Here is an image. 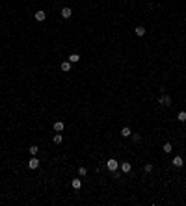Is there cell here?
Masks as SVG:
<instances>
[{
  "label": "cell",
  "instance_id": "6da1fadb",
  "mask_svg": "<svg viewBox=\"0 0 186 206\" xmlns=\"http://www.w3.org/2000/svg\"><path fill=\"white\" fill-rule=\"evenodd\" d=\"M106 169H108L110 173L117 171V169H119V162H117L116 158H108V162H106Z\"/></svg>",
  "mask_w": 186,
  "mask_h": 206
},
{
  "label": "cell",
  "instance_id": "7a4b0ae2",
  "mask_svg": "<svg viewBox=\"0 0 186 206\" xmlns=\"http://www.w3.org/2000/svg\"><path fill=\"white\" fill-rule=\"evenodd\" d=\"M39 164H41V162H39L35 156H32L30 160H28V169H32V171H34V169H37V167H39Z\"/></svg>",
  "mask_w": 186,
  "mask_h": 206
},
{
  "label": "cell",
  "instance_id": "3957f363",
  "mask_svg": "<svg viewBox=\"0 0 186 206\" xmlns=\"http://www.w3.org/2000/svg\"><path fill=\"white\" fill-rule=\"evenodd\" d=\"M158 102H160L162 106H171V97H169V95H162V97L158 98Z\"/></svg>",
  "mask_w": 186,
  "mask_h": 206
},
{
  "label": "cell",
  "instance_id": "277c9868",
  "mask_svg": "<svg viewBox=\"0 0 186 206\" xmlns=\"http://www.w3.org/2000/svg\"><path fill=\"white\" fill-rule=\"evenodd\" d=\"M34 17H35V21L43 22V21L47 19V13H45V11H41V9H39V11H35V13H34Z\"/></svg>",
  "mask_w": 186,
  "mask_h": 206
},
{
  "label": "cell",
  "instance_id": "5b68a950",
  "mask_svg": "<svg viewBox=\"0 0 186 206\" xmlns=\"http://www.w3.org/2000/svg\"><path fill=\"white\" fill-rule=\"evenodd\" d=\"M62 17L63 19H71L73 17V9H71V7H62Z\"/></svg>",
  "mask_w": 186,
  "mask_h": 206
},
{
  "label": "cell",
  "instance_id": "8992f818",
  "mask_svg": "<svg viewBox=\"0 0 186 206\" xmlns=\"http://www.w3.org/2000/svg\"><path fill=\"white\" fill-rule=\"evenodd\" d=\"M171 164H173V167H183V165H184L183 156H175V158H173V162H171Z\"/></svg>",
  "mask_w": 186,
  "mask_h": 206
},
{
  "label": "cell",
  "instance_id": "52a82bcc",
  "mask_svg": "<svg viewBox=\"0 0 186 206\" xmlns=\"http://www.w3.org/2000/svg\"><path fill=\"white\" fill-rule=\"evenodd\" d=\"M119 167H121V171H123V173H130V171H132V165H130L129 162H123V164H119Z\"/></svg>",
  "mask_w": 186,
  "mask_h": 206
},
{
  "label": "cell",
  "instance_id": "ba28073f",
  "mask_svg": "<svg viewBox=\"0 0 186 206\" xmlns=\"http://www.w3.org/2000/svg\"><path fill=\"white\" fill-rule=\"evenodd\" d=\"M71 186H73V189H80L82 188V180L80 178H73V180H71Z\"/></svg>",
  "mask_w": 186,
  "mask_h": 206
},
{
  "label": "cell",
  "instance_id": "9c48e42d",
  "mask_svg": "<svg viewBox=\"0 0 186 206\" xmlns=\"http://www.w3.org/2000/svg\"><path fill=\"white\" fill-rule=\"evenodd\" d=\"M145 32H147V30H145L143 26H136V28H134V34H136L138 37H143V35H145Z\"/></svg>",
  "mask_w": 186,
  "mask_h": 206
},
{
  "label": "cell",
  "instance_id": "30bf717a",
  "mask_svg": "<svg viewBox=\"0 0 186 206\" xmlns=\"http://www.w3.org/2000/svg\"><path fill=\"white\" fill-rule=\"evenodd\" d=\"M121 136L123 137H130L132 136V130H130L129 126H123V128H121Z\"/></svg>",
  "mask_w": 186,
  "mask_h": 206
},
{
  "label": "cell",
  "instance_id": "8fae6325",
  "mask_svg": "<svg viewBox=\"0 0 186 206\" xmlns=\"http://www.w3.org/2000/svg\"><path fill=\"white\" fill-rule=\"evenodd\" d=\"M63 128H65L63 121H56V123H54V130H56V132H63Z\"/></svg>",
  "mask_w": 186,
  "mask_h": 206
},
{
  "label": "cell",
  "instance_id": "7c38bea8",
  "mask_svg": "<svg viewBox=\"0 0 186 206\" xmlns=\"http://www.w3.org/2000/svg\"><path fill=\"white\" fill-rule=\"evenodd\" d=\"M60 69L63 71V73H69V71H71V61H63L62 65H60Z\"/></svg>",
  "mask_w": 186,
  "mask_h": 206
},
{
  "label": "cell",
  "instance_id": "4fadbf2b",
  "mask_svg": "<svg viewBox=\"0 0 186 206\" xmlns=\"http://www.w3.org/2000/svg\"><path fill=\"white\" fill-rule=\"evenodd\" d=\"M52 141H54L56 145H62V143H63V136H62V134H56V136L52 137Z\"/></svg>",
  "mask_w": 186,
  "mask_h": 206
},
{
  "label": "cell",
  "instance_id": "5bb4252c",
  "mask_svg": "<svg viewBox=\"0 0 186 206\" xmlns=\"http://www.w3.org/2000/svg\"><path fill=\"white\" fill-rule=\"evenodd\" d=\"M162 150H164L166 154H169V152H171V150H173V147H171V143H169V141H168V143H164V147H162Z\"/></svg>",
  "mask_w": 186,
  "mask_h": 206
},
{
  "label": "cell",
  "instance_id": "9a60e30c",
  "mask_svg": "<svg viewBox=\"0 0 186 206\" xmlns=\"http://www.w3.org/2000/svg\"><path fill=\"white\" fill-rule=\"evenodd\" d=\"M69 61H71V63H78V61H80V56H78V54H71V56H69Z\"/></svg>",
  "mask_w": 186,
  "mask_h": 206
},
{
  "label": "cell",
  "instance_id": "2e32d148",
  "mask_svg": "<svg viewBox=\"0 0 186 206\" xmlns=\"http://www.w3.org/2000/svg\"><path fill=\"white\" fill-rule=\"evenodd\" d=\"M28 152L32 154V156H35V154H37V152H39V147H37V145H32V147L28 149Z\"/></svg>",
  "mask_w": 186,
  "mask_h": 206
},
{
  "label": "cell",
  "instance_id": "e0dca14e",
  "mask_svg": "<svg viewBox=\"0 0 186 206\" xmlns=\"http://www.w3.org/2000/svg\"><path fill=\"white\" fill-rule=\"evenodd\" d=\"M88 175V169L84 167V165H80V167H78V176H86Z\"/></svg>",
  "mask_w": 186,
  "mask_h": 206
},
{
  "label": "cell",
  "instance_id": "ac0fdd59",
  "mask_svg": "<svg viewBox=\"0 0 186 206\" xmlns=\"http://www.w3.org/2000/svg\"><path fill=\"white\" fill-rule=\"evenodd\" d=\"M177 119H179L181 123H184L186 121V112H179V113H177Z\"/></svg>",
  "mask_w": 186,
  "mask_h": 206
},
{
  "label": "cell",
  "instance_id": "d6986e66",
  "mask_svg": "<svg viewBox=\"0 0 186 206\" xmlns=\"http://www.w3.org/2000/svg\"><path fill=\"white\" fill-rule=\"evenodd\" d=\"M143 169H145V173H151V171H153V164H145Z\"/></svg>",
  "mask_w": 186,
  "mask_h": 206
},
{
  "label": "cell",
  "instance_id": "ffe728a7",
  "mask_svg": "<svg viewBox=\"0 0 186 206\" xmlns=\"http://www.w3.org/2000/svg\"><path fill=\"white\" fill-rule=\"evenodd\" d=\"M140 139H141V136H140V134H132V141H134V143H138Z\"/></svg>",
  "mask_w": 186,
  "mask_h": 206
}]
</instances>
